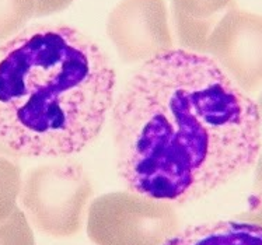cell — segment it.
<instances>
[{"instance_id": "1", "label": "cell", "mask_w": 262, "mask_h": 245, "mask_svg": "<svg viewBox=\"0 0 262 245\" xmlns=\"http://www.w3.org/2000/svg\"><path fill=\"white\" fill-rule=\"evenodd\" d=\"M118 174L168 203L208 195L261 154L257 102L206 54L172 48L140 66L113 107Z\"/></svg>"}, {"instance_id": "2", "label": "cell", "mask_w": 262, "mask_h": 245, "mask_svg": "<svg viewBox=\"0 0 262 245\" xmlns=\"http://www.w3.org/2000/svg\"><path fill=\"white\" fill-rule=\"evenodd\" d=\"M113 64L90 37L39 24L0 43V144L68 159L101 133L115 102Z\"/></svg>"}, {"instance_id": "3", "label": "cell", "mask_w": 262, "mask_h": 245, "mask_svg": "<svg viewBox=\"0 0 262 245\" xmlns=\"http://www.w3.org/2000/svg\"><path fill=\"white\" fill-rule=\"evenodd\" d=\"M93 185L80 163L69 159L37 165L23 181V206L39 231L55 238L76 235L83 227Z\"/></svg>"}, {"instance_id": "4", "label": "cell", "mask_w": 262, "mask_h": 245, "mask_svg": "<svg viewBox=\"0 0 262 245\" xmlns=\"http://www.w3.org/2000/svg\"><path fill=\"white\" fill-rule=\"evenodd\" d=\"M178 231L171 203L132 191L101 195L87 210V235L96 245H163Z\"/></svg>"}, {"instance_id": "5", "label": "cell", "mask_w": 262, "mask_h": 245, "mask_svg": "<svg viewBox=\"0 0 262 245\" xmlns=\"http://www.w3.org/2000/svg\"><path fill=\"white\" fill-rule=\"evenodd\" d=\"M107 34L129 64H143L174 48L166 0H121L108 16Z\"/></svg>"}, {"instance_id": "6", "label": "cell", "mask_w": 262, "mask_h": 245, "mask_svg": "<svg viewBox=\"0 0 262 245\" xmlns=\"http://www.w3.org/2000/svg\"><path fill=\"white\" fill-rule=\"evenodd\" d=\"M210 58L248 93L262 85V16L237 7L213 28L208 42Z\"/></svg>"}, {"instance_id": "7", "label": "cell", "mask_w": 262, "mask_h": 245, "mask_svg": "<svg viewBox=\"0 0 262 245\" xmlns=\"http://www.w3.org/2000/svg\"><path fill=\"white\" fill-rule=\"evenodd\" d=\"M233 9L234 0H171L172 23L181 48L206 54L213 28Z\"/></svg>"}, {"instance_id": "8", "label": "cell", "mask_w": 262, "mask_h": 245, "mask_svg": "<svg viewBox=\"0 0 262 245\" xmlns=\"http://www.w3.org/2000/svg\"><path fill=\"white\" fill-rule=\"evenodd\" d=\"M163 245H262V227L246 220L191 226Z\"/></svg>"}, {"instance_id": "9", "label": "cell", "mask_w": 262, "mask_h": 245, "mask_svg": "<svg viewBox=\"0 0 262 245\" xmlns=\"http://www.w3.org/2000/svg\"><path fill=\"white\" fill-rule=\"evenodd\" d=\"M18 159L20 155L0 144V223L16 210L21 195L24 180Z\"/></svg>"}, {"instance_id": "10", "label": "cell", "mask_w": 262, "mask_h": 245, "mask_svg": "<svg viewBox=\"0 0 262 245\" xmlns=\"http://www.w3.org/2000/svg\"><path fill=\"white\" fill-rule=\"evenodd\" d=\"M31 17L34 10L30 0H0V43L17 35Z\"/></svg>"}, {"instance_id": "11", "label": "cell", "mask_w": 262, "mask_h": 245, "mask_svg": "<svg viewBox=\"0 0 262 245\" xmlns=\"http://www.w3.org/2000/svg\"><path fill=\"white\" fill-rule=\"evenodd\" d=\"M0 245H35L30 221L21 209L17 208L0 223Z\"/></svg>"}, {"instance_id": "12", "label": "cell", "mask_w": 262, "mask_h": 245, "mask_svg": "<svg viewBox=\"0 0 262 245\" xmlns=\"http://www.w3.org/2000/svg\"><path fill=\"white\" fill-rule=\"evenodd\" d=\"M30 2L34 10V17H45L63 11L75 0H30Z\"/></svg>"}, {"instance_id": "13", "label": "cell", "mask_w": 262, "mask_h": 245, "mask_svg": "<svg viewBox=\"0 0 262 245\" xmlns=\"http://www.w3.org/2000/svg\"><path fill=\"white\" fill-rule=\"evenodd\" d=\"M241 220H246L262 227V192H255V197L250 206V210L243 216Z\"/></svg>"}, {"instance_id": "14", "label": "cell", "mask_w": 262, "mask_h": 245, "mask_svg": "<svg viewBox=\"0 0 262 245\" xmlns=\"http://www.w3.org/2000/svg\"><path fill=\"white\" fill-rule=\"evenodd\" d=\"M255 192H262V153L258 155L255 164Z\"/></svg>"}, {"instance_id": "15", "label": "cell", "mask_w": 262, "mask_h": 245, "mask_svg": "<svg viewBox=\"0 0 262 245\" xmlns=\"http://www.w3.org/2000/svg\"><path fill=\"white\" fill-rule=\"evenodd\" d=\"M257 107H258V114H259V119H261V125H262V94L259 96V98H258Z\"/></svg>"}]
</instances>
